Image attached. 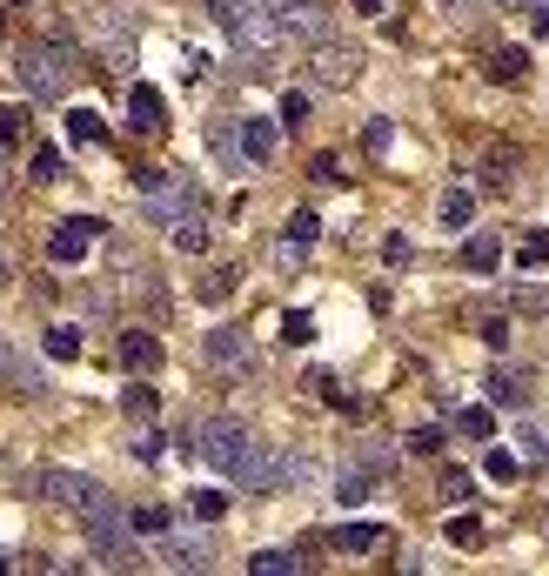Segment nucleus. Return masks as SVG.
<instances>
[{
	"label": "nucleus",
	"instance_id": "obj_1",
	"mask_svg": "<svg viewBox=\"0 0 549 576\" xmlns=\"http://www.w3.org/2000/svg\"><path fill=\"white\" fill-rule=\"evenodd\" d=\"M195 449L221 469V476H228V483H242V489L282 483V463H268V443H255V429H242V422H228V416L208 422Z\"/></svg>",
	"mask_w": 549,
	"mask_h": 576
},
{
	"label": "nucleus",
	"instance_id": "obj_2",
	"mask_svg": "<svg viewBox=\"0 0 549 576\" xmlns=\"http://www.w3.org/2000/svg\"><path fill=\"white\" fill-rule=\"evenodd\" d=\"M14 74H21V88L34 101H61L74 81H81V67H74V47L67 41H27L14 54Z\"/></svg>",
	"mask_w": 549,
	"mask_h": 576
},
{
	"label": "nucleus",
	"instance_id": "obj_3",
	"mask_svg": "<svg viewBox=\"0 0 549 576\" xmlns=\"http://www.w3.org/2000/svg\"><path fill=\"white\" fill-rule=\"evenodd\" d=\"M141 208H148L154 222H188V215H201V195H195V181L175 175V168H141Z\"/></svg>",
	"mask_w": 549,
	"mask_h": 576
},
{
	"label": "nucleus",
	"instance_id": "obj_4",
	"mask_svg": "<svg viewBox=\"0 0 549 576\" xmlns=\"http://www.w3.org/2000/svg\"><path fill=\"white\" fill-rule=\"evenodd\" d=\"M41 489L54 496V503H61V510H74L81 523H88V516H101V510H114V496L94 483V476H81V469H47Z\"/></svg>",
	"mask_w": 549,
	"mask_h": 576
},
{
	"label": "nucleus",
	"instance_id": "obj_5",
	"mask_svg": "<svg viewBox=\"0 0 549 576\" xmlns=\"http://www.w3.org/2000/svg\"><path fill=\"white\" fill-rule=\"evenodd\" d=\"M88 536H94V563H101V570H141V550H134V523H121L114 510L88 516Z\"/></svg>",
	"mask_w": 549,
	"mask_h": 576
},
{
	"label": "nucleus",
	"instance_id": "obj_6",
	"mask_svg": "<svg viewBox=\"0 0 549 576\" xmlns=\"http://www.w3.org/2000/svg\"><path fill=\"white\" fill-rule=\"evenodd\" d=\"M308 74H315L322 88H355V81H362V47L329 34V41H315V67H308Z\"/></svg>",
	"mask_w": 549,
	"mask_h": 576
},
{
	"label": "nucleus",
	"instance_id": "obj_7",
	"mask_svg": "<svg viewBox=\"0 0 549 576\" xmlns=\"http://www.w3.org/2000/svg\"><path fill=\"white\" fill-rule=\"evenodd\" d=\"M101 228H108V222H94V215H74V222H61L54 235H47V262H54V268H74L81 255H88V242L101 235Z\"/></svg>",
	"mask_w": 549,
	"mask_h": 576
},
{
	"label": "nucleus",
	"instance_id": "obj_8",
	"mask_svg": "<svg viewBox=\"0 0 549 576\" xmlns=\"http://www.w3.org/2000/svg\"><path fill=\"white\" fill-rule=\"evenodd\" d=\"M208 362L228 369V376H255V342H248V329H215L208 335Z\"/></svg>",
	"mask_w": 549,
	"mask_h": 576
},
{
	"label": "nucleus",
	"instance_id": "obj_9",
	"mask_svg": "<svg viewBox=\"0 0 549 576\" xmlns=\"http://www.w3.org/2000/svg\"><path fill=\"white\" fill-rule=\"evenodd\" d=\"M275 21H282V34H295V41H308V47L329 41V7H322V0H288Z\"/></svg>",
	"mask_w": 549,
	"mask_h": 576
},
{
	"label": "nucleus",
	"instance_id": "obj_10",
	"mask_svg": "<svg viewBox=\"0 0 549 576\" xmlns=\"http://www.w3.org/2000/svg\"><path fill=\"white\" fill-rule=\"evenodd\" d=\"M128 128H134V134H161V128H168V101H161V88L134 81V94H128Z\"/></svg>",
	"mask_w": 549,
	"mask_h": 576
},
{
	"label": "nucleus",
	"instance_id": "obj_11",
	"mask_svg": "<svg viewBox=\"0 0 549 576\" xmlns=\"http://www.w3.org/2000/svg\"><path fill=\"white\" fill-rule=\"evenodd\" d=\"M161 536H168V543H161V563H168V570H208V563H215L201 536H175V530H161Z\"/></svg>",
	"mask_w": 549,
	"mask_h": 576
},
{
	"label": "nucleus",
	"instance_id": "obj_12",
	"mask_svg": "<svg viewBox=\"0 0 549 576\" xmlns=\"http://www.w3.org/2000/svg\"><path fill=\"white\" fill-rule=\"evenodd\" d=\"M235 141H242V161H275V128L268 121H235Z\"/></svg>",
	"mask_w": 549,
	"mask_h": 576
},
{
	"label": "nucleus",
	"instance_id": "obj_13",
	"mask_svg": "<svg viewBox=\"0 0 549 576\" xmlns=\"http://www.w3.org/2000/svg\"><path fill=\"white\" fill-rule=\"evenodd\" d=\"M121 362H128L134 376H148L154 362H161V342H154L148 329H128V335H121Z\"/></svg>",
	"mask_w": 549,
	"mask_h": 576
},
{
	"label": "nucleus",
	"instance_id": "obj_14",
	"mask_svg": "<svg viewBox=\"0 0 549 576\" xmlns=\"http://www.w3.org/2000/svg\"><path fill=\"white\" fill-rule=\"evenodd\" d=\"M375 543H382V523H342L329 536V550H342V556H369Z\"/></svg>",
	"mask_w": 549,
	"mask_h": 576
},
{
	"label": "nucleus",
	"instance_id": "obj_15",
	"mask_svg": "<svg viewBox=\"0 0 549 576\" xmlns=\"http://www.w3.org/2000/svg\"><path fill=\"white\" fill-rule=\"evenodd\" d=\"M523 74H529L523 47H496V54H489V81H496V88H523Z\"/></svg>",
	"mask_w": 549,
	"mask_h": 576
},
{
	"label": "nucleus",
	"instance_id": "obj_16",
	"mask_svg": "<svg viewBox=\"0 0 549 576\" xmlns=\"http://www.w3.org/2000/svg\"><path fill=\"white\" fill-rule=\"evenodd\" d=\"M496 262H503V242H496V235H469V242H462V268H469V275H496Z\"/></svg>",
	"mask_w": 549,
	"mask_h": 576
},
{
	"label": "nucleus",
	"instance_id": "obj_17",
	"mask_svg": "<svg viewBox=\"0 0 549 576\" xmlns=\"http://www.w3.org/2000/svg\"><path fill=\"white\" fill-rule=\"evenodd\" d=\"M0 382H14L21 396H34V389H41V376H34L21 355H14V342H0Z\"/></svg>",
	"mask_w": 549,
	"mask_h": 576
},
{
	"label": "nucleus",
	"instance_id": "obj_18",
	"mask_svg": "<svg viewBox=\"0 0 549 576\" xmlns=\"http://www.w3.org/2000/svg\"><path fill=\"white\" fill-rule=\"evenodd\" d=\"M235 288H242V262H221L215 275H208V282H201V302H228V295H235Z\"/></svg>",
	"mask_w": 549,
	"mask_h": 576
},
{
	"label": "nucleus",
	"instance_id": "obj_19",
	"mask_svg": "<svg viewBox=\"0 0 549 576\" xmlns=\"http://www.w3.org/2000/svg\"><path fill=\"white\" fill-rule=\"evenodd\" d=\"M476 222V195H469V188H449V195H442V228H469Z\"/></svg>",
	"mask_w": 549,
	"mask_h": 576
},
{
	"label": "nucleus",
	"instance_id": "obj_20",
	"mask_svg": "<svg viewBox=\"0 0 549 576\" xmlns=\"http://www.w3.org/2000/svg\"><path fill=\"white\" fill-rule=\"evenodd\" d=\"M27 121H34V114H27L21 101H14V108L0 101V148H21V141H27Z\"/></svg>",
	"mask_w": 549,
	"mask_h": 576
},
{
	"label": "nucleus",
	"instance_id": "obj_21",
	"mask_svg": "<svg viewBox=\"0 0 549 576\" xmlns=\"http://www.w3.org/2000/svg\"><path fill=\"white\" fill-rule=\"evenodd\" d=\"M67 134H74V141H88V148H94V141H108V121H101L94 108H74V114H67Z\"/></svg>",
	"mask_w": 549,
	"mask_h": 576
},
{
	"label": "nucleus",
	"instance_id": "obj_22",
	"mask_svg": "<svg viewBox=\"0 0 549 576\" xmlns=\"http://www.w3.org/2000/svg\"><path fill=\"white\" fill-rule=\"evenodd\" d=\"M128 523H134V536H161V530H175V516L161 510V503H141V510H134Z\"/></svg>",
	"mask_w": 549,
	"mask_h": 576
},
{
	"label": "nucleus",
	"instance_id": "obj_23",
	"mask_svg": "<svg viewBox=\"0 0 549 576\" xmlns=\"http://www.w3.org/2000/svg\"><path fill=\"white\" fill-rule=\"evenodd\" d=\"M27 175H34V181H61V175H67L61 148H47V141H41V148H34V161H27Z\"/></svg>",
	"mask_w": 549,
	"mask_h": 576
},
{
	"label": "nucleus",
	"instance_id": "obj_24",
	"mask_svg": "<svg viewBox=\"0 0 549 576\" xmlns=\"http://www.w3.org/2000/svg\"><path fill=\"white\" fill-rule=\"evenodd\" d=\"M208 148L221 155V168H235V155H242V141H235V121H215V128H208Z\"/></svg>",
	"mask_w": 549,
	"mask_h": 576
},
{
	"label": "nucleus",
	"instance_id": "obj_25",
	"mask_svg": "<svg viewBox=\"0 0 549 576\" xmlns=\"http://www.w3.org/2000/svg\"><path fill=\"white\" fill-rule=\"evenodd\" d=\"M308 396H315V402H335V409H349V389H342L329 369H315V376H308Z\"/></svg>",
	"mask_w": 549,
	"mask_h": 576
},
{
	"label": "nucleus",
	"instance_id": "obj_26",
	"mask_svg": "<svg viewBox=\"0 0 549 576\" xmlns=\"http://www.w3.org/2000/svg\"><path fill=\"white\" fill-rule=\"evenodd\" d=\"M456 429H462V436H476V443H483V436L496 443V416H489V409H456Z\"/></svg>",
	"mask_w": 549,
	"mask_h": 576
},
{
	"label": "nucleus",
	"instance_id": "obj_27",
	"mask_svg": "<svg viewBox=\"0 0 549 576\" xmlns=\"http://www.w3.org/2000/svg\"><path fill=\"white\" fill-rule=\"evenodd\" d=\"M315 235H322V222H315V208H295V215H288V248H308Z\"/></svg>",
	"mask_w": 549,
	"mask_h": 576
},
{
	"label": "nucleus",
	"instance_id": "obj_28",
	"mask_svg": "<svg viewBox=\"0 0 549 576\" xmlns=\"http://www.w3.org/2000/svg\"><path fill=\"white\" fill-rule=\"evenodd\" d=\"M295 563H302V556H295V550H255V556H248V570H255V576H275V570H295Z\"/></svg>",
	"mask_w": 549,
	"mask_h": 576
},
{
	"label": "nucleus",
	"instance_id": "obj_29",
	"mask_svg": "<svg viewBox=\"0 0 549 576\" xmlns=\"http://www.w3.org/2000/svg\"><path fill=\"white\" fill-rule=\"evenodd\" d=\"M47 355H54V362H74V355H81V329H47Z\"/></svg>",
	"mask_w": 549,
	"mask_h": 576
},
{
	"label": "nucleus",
	"instance_id": "obj_30",
	"mask_svg": "<svg viewBox=\"0 0 549 576\" xmlns=\"http://www.w3.org/2000/svg\"><path fill=\"white\" fill-rule=\"evenodd\" d=\"M282 342H295V349H302V342H315V315H308V309H288V315H282Z\"/></svg>",
	"mask_w": 549,
	"mask_h": 576
},
{
	"label": "nucleus",
	"instance_id": "obj_31",
	"mask_svg": "<svg viewBox=\"0 0 549 576\" xmlns=\"http://www.w3.org/2000/svg\"><path fill=\"white\" fill-rule=\"evenodd\" d=\"M175 242L188 248V255H208V222H201V215H188V222H175Z\"/></svg>",
	"mask_w": 549,
	"mask_h": 576
},
{
	"label": "nucleus",
	"instance_id": "obj_32",
	"mask_svg": "<svg viewBox=\"0 0 549 576\" xmlns=\"http://www.w3.org/2000/svg\"><path fill=\"white\" fill-rule=\"evenodd\" d=\"M442 536H449L456 550H469V543H483V523H476V516L462 510V516H449V530H442Z\"/></svg>",
	"mask_w": 549,
	"mask_h": 576
},
{
	"label": "nucleus",
	"instance_id": "obj_33",
	"mask_svg": "<svg viewBox=\"0 0 549 576\" xmlns=\"http://www.w3.org/2000/svg\"><path fill=\"white\" fill-rule=\"evenodd\" d=\"M489 402H496V409H523V382L516 376H489Z\"/></svg>",
	"mask_w": 549,
	"mask_h": 576
},
{
	"label": "nucleus",
	"instance_id": "obj_34",
	"mask_svg": "<svg viewBox=\"0 0 549 576\" xmlns=\"http://www.w3.org/2000/svg\"><path fill=\"white\" fill-rule=\"evenodd\" d=\"M516 262H523V268H543V262H549V228H536V235H523V248H516Z\"/></svg>",
	"mask_w": 549,
	"mask_h": 576
},
{
	"label": "nucleus",
	"instance_id": "obj_35",
	"mask_svg": "<svg viewBox=\"0 0 549 576\" xmlns=\"http://www.w3.org/2000/svg\"><path fill=\"white\" fill-rule=\"evenodd\" d=\"M362 148H369V155H389V148H396V121H369V128H362Z\"/></svg>",
	"mask_w": 549,
	"mask_h": 576
},
{
	"label": "nucleus",
	"instance_id": "obj_36",
	"mask_svg": "<svg viewBox=\"0 0 549 576\" xmlns=\"http://www.w3.org/2000/svg\"><path fill=\"white\" fill-rule=\"evenodd\" d=\"M489 483H516V476H523V463H516V456H509V449H489Z\"/></svg>",
	"mask_w": 549,
	"mask_h": 576
},
{
	"label": "nucleus",
	"instance_id": "obj_37",
	"mask_svg": "<svg viewBox=\"0 0 549 576\" xmlns=\"http://www.w3.org/2000/svg\"><path fill=\"white\" fill-rule=\"evenodd\" d=\"M228 503H235V496H221V489H195V516H201V523L228 516Z\"/></svg>",
	"mask_w": 549,
	"mask_h": 576
},
{
	"label": "nucleus",
	"instance_id": "obj_38",
	"mask_svg": "<svg viewBox=\"0 0 549 576\" xmlns=\"http://www.w3.org/2000/svg\"><path fill=\"white\" fill-rule=\"evenodd\" d=\"M469 489H476L469 469H442V496H449V503H469Z\"/></svg>",
	"mask_w": 549,
	"mask_h": 576
},
{
	"label": "nucleus",
	"instance_id": "obj_39",
	"mask_svg": "<svg viewBox=\"0 0 549 576\" xmlns=\"http://www.w3.org/2000/svg\"><path fill=\"white\" fill-rule=\"evenodd\" d=\"M442 443H449V436H442V429H429V422H422V429H409V456H436Z\"/></svg>",
	"mask_w": 549,
	"mask_h": 576
},
{
	"label": "nucleus",
	"instance_id": "obj_40",
	"mask_svg": "<svg viewBox=\"0 0 549 576\" xmlns=\"http://www.w3.org/2000/svg\"><path fill=\"white\" fill-rule=\"evenodd\" d=\"M335 496H342V503H369V476H362V469H349V476L335 483Z\"/></svg>",
	"mask_w": 549,
	"mask_h": 576
},
{
	"label": "nucleus",
	"instance_id": "obj_41",
	"mask_svg": "<svg viewBox=\"0 0 549 576\" xmlns=\"http://www.w3.org/2000/svg\"><path fill=\"white\" fill-rule=\"evenodd\" d=\"M308 181H322V188H329V181H342V161H335V155H315V161H308Z\"/></svg>",
	"mask_w": 549,
	"mask_h": 576
},
{
	"label": "nucleus",
	"instance_id": "obj_42",
	"mask_svg": "<svg viewBox=\"0 0 549 576\" xmlns=\"http://www.w3.org/2000/svg\"><path fill=\"white\" fill-rule=\"evenodd\" d=\"M523 456L529 463H549V436L543 429H523Z\"/></svg>",
	"mask_w": 549,
	"mask_h": 576
},
{
	"label": "nucleus",
	"instance_id": "obj_43",
	"mask_svg": "<svg viewBox=\"0 0 549 576\" xmlns=\"http://www.w3.org/2000/svg\"><path fill=\"white\" fill-rule=\"evenodd\" d=\"M154 409H161L154 389H128V416H154Z\"/></svg>",
	"mask_w": 549,
	"mask_h": 576
},
{
	"label": "nucleus",
	"instance_id": "obj_44",
	"mask_svg": "<svg viewBox=\"0 0 549 576\" xmlns=\"http://www.w3.org/2000/svg\"><path fill=\"white\" fill-rule=\"evenodd\" d=\"M282 121H308V94H282Z\"/></svg>",
	"mask_w": 549,
	"mask_h": 576
},
{
	"label": "nucleus",
	"instance_id": "obj_45",
	"mask_svg": "<svg viewBox=\"0 0 549 576\" xmlns=\"http://www.w3.org/2000/svg\"><path fill=\"white\" fill-rule=\"evenodd\" d=\"M529 34H543V41H549V0H536V7H529Z\"/></svg>",
	"mask_w": 549,
	"mask_h": 576
},
{
	"label": "nucleus",
	"instance_id": "obj_46",
	"mask_svg": "<svg viewBox=\"0 0 549 576\" xmlns=\"http://www.w3.org/2000/svg\"><path fill=\"white\" fill-rule=\"evenodd\" d=\"M483 342L489 349H509V322H483Z\"/></svg>",
	"mask_w": 549,
	"mask_h": 576
},
{
	"label": "nucleus",
	"instance_id": "obj_47",
	"mask_svg": "<svg viewBox=\"0 0 549 576\" xmlns=\"http://www.w3.org/2000/svg\"><path fill=\"white\" fill-rule=\"evenodd\" d=\"M442 7H449L456 21H469V14H476V0H442Z\"/></svg>",
	"mask_w": 549,
	"mask_h": 576
},
{
	"label": "nucleus",
	"instance_id": "obj_48",
	"mask_svg": "<svg viewBox=\"0 0 549 576\" xmlns=\"http://www.w3.org/2000/svg\"><path fill=\"white\" fill-rule=\"evenodd\" d=\"M248 7H262V14H282L288 0H248Z\"/></svg>",
	"mask_w": 549,
	"mask_h": 576
},
{
	"label": "nucleus",
	"instance_id": "obj_49",
	"mask_svg": "<svg viewBox=\"0 0 549 576\" xmlns=\"http://www.w3.org/2000/svg\"><path fill=\"white\" fill-rule=\"evenodd\" d=\"M355 14H382V0H355Z\"/></svg>",
	"mask_w": 549,
	"mask_h": 576
},
{
	"label": "nucleus",
	"instance_id": "obj_50",
	"mask_svg": "<svg viewBox=\"0 0 549 576\" xmlns=\"http://www.w3.org/2000/svg\"><path fill=\"white\" fill-rule=\"evenodd\" d=\"M7 175H14V168H7V148H0V188H7Z\"/></svg>",
	"mask_w": 549,
	"mask_h": 576
},
{
	"label": "nucleus",
	"instance_id": "obj_51",
	"mask_svg": "<svg viewBox=\"0 0 549 576\" xmlns=\"http://www.w3.org/2000/svg\"><path fill=\"white\" fill-rule=\"evenodd\" d=\"M7 563H14V556H7V550H0V570H7Z\"/></svg>",
	"mask_w": 549,
	"mask_h": 576
},
{
	"label": "nucleus",
	"instance_id": "obj_52",
	"mask_svg": "<svg viewBox=\"0 0 549 576\" xmlns=\"http://www.w3.org/2000/svg\"><path fill=\"white\" fill-rule=\"evenodd\" d=\"M0 41H7V21H0Z\"/></svg>",
	"mask_w": 549,
	"mask_h": 576
},
{
	"label": "nucleus",
	"instance_id": "obj_53",
	"mask_svg": "<svg viewBox=\"0 0 549 576\" xmlns=\"http://www.w3.org/2000/svg\"><path fill=\"white\" fill-rule=\"evenodd\" d=\"M7 7H21V0H7Z\"/></svg>",
	"mask_w": 549,
	"mask_h": 576
}]
</instances>
